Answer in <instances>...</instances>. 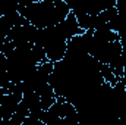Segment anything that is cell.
<instances>
[{
	"instance_id": "obj_5",
	"label": "cell",
	"mask_w": 126,
	"mask_h": 125,
	"mask_svg": "<svg viewBox=\"0 0 126 125\" xmlns=\"http://www.w3.org/2000/svg\"><path fill=\"white\" fill-rule=\"evenodd\" d=\"M10 31H12V25L3 16H0V47L7 41V37H9Z\"/></svg>"
},
{
	"instance_id": "obj_1",
	"label": "cell",
	"mask_w": 126,
	"mask_h": 125,
	"mask_svg": "<svg viewBox=\"0 0 126 125\" xmlns=\"http://www.w3.org/2000/svg\"><path fill=\"white\" fill-rule=\"evenodd\" d=\"M18 10L37 30L56 27L72 12L67 1L63 0H40L18 1Z\"/></svg>"
},
{
	"instance_id": "obj_2",
	"label": "cell",
	"mask_w": 126,
	"mask_h": 125,
	"mask_svg": "<svg viewBox=\"0 0 126 125\" xmlns=\"http://www.w3.org/2000/svg\"><path fill=\"white\" fill-rule=\"evenodd\" d=\"M56 30L59 31V34L62 35L66 41H70L72 38H75V37H79V35L85 34V31L79 27V24H78L76 16H75V13H73V12H70V13L66 16V19H64V21H62L60 24H57V25H56Z\"/></svg>"
},
{
	"instance_id": "obj_4",
	"label": "cell",
	"mask_w": 126,
	"mask_h": 125,
	"mask_svg": "<svg viewBox=\"0 0 126 125\" xmlns=\"http://www.w3.org/2000/svg\"><path fill=\"white\" fill-rule=\"evenodd\" d=\"M28 115H30V109H28V106H27L24 102H21V103L18 104L15 113H13L12 118H10V125H22V122L27 119Z\"/></svg>"
},
{
	"instance_id": "obj_3",
	"label": "cell",
	"mask_w": 126,
	"mask_h": 125,
	"mask_svg": "<svg viewBox=\"0 0 126 125\" xmlns=\"http://www.w3.org/2000/svg\"><path fill=\"white\" fill-rule=\"evenodd\" d=\"M22 102V94L7 93L0 97V119L10 121L12 115L15 113L18 104Z\"/></svg>"
}]
</instances>
